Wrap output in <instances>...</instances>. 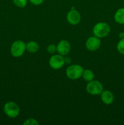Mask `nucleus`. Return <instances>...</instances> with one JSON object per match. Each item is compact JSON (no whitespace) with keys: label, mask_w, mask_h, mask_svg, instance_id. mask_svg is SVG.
Here are the masks:
<instances>
[{"label":"nucleus","mask_w":124,"mask_h":125,"mask_svg":"<svg viewBox=\"0 0 124 125\" xmlns=\"http://www.w3.org/2000/svg\"><path fill=\"white\" fill-rule=\"evenodd\" d=\"M13 2L17 7L23 8L26 6L27 0H13Z\"/></svg>","instance_id":"nucleus-15"},{"label":"nucleus","mask_w":124,"mask_h":125,"mask_svg":"<svg viewBox=\"0 0 124 125\" xmlns=\"http://www.w3.org/2000/svg\"><path fill=\"white\" fill-rule=\"evenodd\" d=\"M29 1L32 4L35 5V6H39V5H41V4L43 3L44 0H29Z\"/></svg>","instance_id":"nucleus-18"},{"label":"nucleus","mask_w":124,"mask_h":125,"mask_svg":"<svg viewBox=\"0 0 124 125\" xmlns=\"http://www.w3.org/2000/svg\"><path fill=\"white\" fill-rule=\"evenodd\" d=\"M70 61H71L70 58H68V57H66V58H64V62H65V63H70Z\"/></svg>","instance_id":"nucleus-19"},{"label":"nucleus","mask_w":124,"mask_h":125,"mask_svg":"<svg viewBox=\"0 0 124 125\" xmlns=\"http://www.w3.org/2000/svg\"><path fill=\"white\" fill-rule=\"evenodd\" d=\"M111 31L110 26L105 22H99L94 26L92 31L94 36L101 39L106 37L109 34Z\"/></svg>","instance_id":"nucleus-1"},{"label":"nucleus","mask_w":124,"mask_h":125,"mask_svg":"<svg viewBox=\"0 0 124 125\" xmlns=\"http://www.w3.org/2000/svg\"><path fill=\"white\" fill-rule=\"evenodd\" d=\"M66 19L69 24L72 25H76L80 23L81 20V16L76 10H71L67 14Z\"/></svg>","instance_id":"nucleus-8"},{"label":"nucleus","mask_w":124,"mask_h":125,"mask_svg":"<svg viewBox=\"0 0 124 125\" xmlns=\"http://www.w3.org/2000/svg\"><path fill=\"white\" fill-rule=\"evenodd\" d=\"M101 45V41L99 38L96 36L90 37L87 39L85 43L86 48L91 51H94L98 50Z\"/></svg>","instance_id":"nucleus-7"},{"label":"nucleus","mask_w":124,"mask_h":125,"mask_svg":"<svg viewBox=\"0 0 124 125\" xmlns=\"http://www.w3.org/2000/svg\"><path fill=\"white\" fill-rule=\"evenodd\" d=\"M26 50V45L21 40L15 41L10 47L11 54L15 57H21Z\"/></svg>","instance_id":"nucleus-3"},{"label":"nucleus","mask_w":124,"mask_h":125,"mask_svg":"<svg viewBox=\"0 0 124 125\" xmlns=\"http://www.w3.org/2000/svg\"><path fill=\"white\" fill-rule=\"evenodd\" d=\"M100 95L101 100L105 104L109 105L114 102V95L109 90H103Z\"/></svg>","instance_id":"nucleus-10"},{"label":"nucleus","mask_w":124,"mask_h":125,"mask_svg":"<svg viewBox=\"0 0 124 125\" xmlns=\"http://www.w3.org/2000/svg\"><path fill=\"white\" fill-rule=\"evenodd\" d=\"M119 37H120V39H122V38H124V32H121L119 33Z\"/></svg>","instance_id":"nucleus-20"},{"label":"nucleus","mask_w":124,"mask_h":125,"mask_svg":"<svg viewBox=\"0 0 124 125\" xmlns=\"http://www.w3.org/2000/svg\"><path fill=\"white\" fill-rule=\"evenodd\" d=\"M26 50L30 53H35L39 50V45L34 41H30L26 44Z\"/></svg>","instance_id":"nucleus-12"},{"label":"nucleus","mask_w":124,"mask_h":125,"mask_svg":"<svg viewBox=\"0 0 124 125\" xmlns=\"http://www.w3.org/2000/svg\"><path fill=\"white\" fill-rule=\"evenodd\" d=\"M49 65L54 70H58L63 67L65 62L64 58L60 54L53 55L49 59Z\"/></svg>","instance_id":"nucleus-6"},{"label":"nucleus","mask_w":124,"mask_h":125,"mask_svg":"<svg viewBox=\"0 0 124 125\" xmlns=\"http://www.w3.org/2000/svg\"><path fill=\"white\" fill-rule=\"evenodd\" d=\"M24 125H39V123L34 118H29V119L26 120L23 123Z\"/></svg>","instance_id":"nucleus-16"},{"label":"nucleus","mask_w":124,"mask_h":125,"mask_svg":"<svg viewBox=\"0 0 124 125\" xmlns=\"http://www.w3.org/2000/svg\"><path fill=\"white\" fill-rule=\"evenodd\" d=\"M4 112L7 117L10 118H15L19 114V107L15 103L9 101L6 103L4 106Z\"/></svg>","instance_id":"nucleus-4"},{"label":"nucleus","mask_w":124,"mask_h":125,"mask_svg":"<svg viewBox=\"0 0 124 125\" xmlns=\"http://www.w3.org/2000/svg\"><path fill=\"white\" fill-rule=\"evenodd\" d=\"M86 92L92 95H97L101 94L103 92V85L99 81L92 80L88 82L86 87Z\"/></svg>","instance_id":"nucleus-5"},{"label":"nucleus","mask_w":124,"mask_h":125,"mask_svg":"<svg viewBox=\"0 0 124 125\" xmlns=\"http://www.w3.org/2000/svg\"><path fill=\"white\" fill-rule=\"evenodd\" d=\"M83 70V67L80 65H72L68 67L66 71V74L68 78L75 80V79H79L82 76Z\"/></svg>","instance_id":"nucleus-2"},{"label":"nucleus","mask_w":124,"mask_h":125,"mask_svg":"<svg viewBox=\"0 0 124 125\" xmlns=\"http://www.w3.org/2000/svg\"><path fill=\"white\" fill-rule=\"evenodd\" d=\"M114 21L120 24H124V7L119 9L114 15Z\"/></svg>","instance_id":"nucleus-11"},{"label":"nucleus","mask_w":124,"mask_h":125,"mask_svg":"<svg viewBox=\"0 0 124 125\" xmlns=\"http://www.w3.org/2000/svg\"><path fill=\"white\" fill-rule=\"evenodd\" d=\"M71 50V45L68 41L62 40L58 43L57 46V51L62 56H66Z\"/></svg>","instance_id":"nucleus-9"},{"label":"nucleus","mask_w":124,"mask_h":125,"mask_svg":"<svg viewBox=\"0 0 124 125\" xmlns=\"http://www.w3.org/2000/svg\"><path fill=\"white\" fill-rule=\"evenodd\" d=\"M117 50L119 53L124 55V38L120 39L117 45Z\"/></svg>","instance_id":"nucleus-14"},{"label":"nucleus","mask_w":124,"mask_h":125,"mask_svg":"<svg viewBox=\"0 0 124 125\" xmlns=\"http://www.w3.org/2000/svg\"><path fill=\"white\" fill-rule=\"evenodd\" d=\"M82 77L84 79V80L86 81L89 82L93 80L94 78V74L93 72L91 70L87 69L83 70Z\"/></svg>","instance_id":"nucleus-13"},{"label":"nucleus","mask_w":124,"mask_h":125,"mask_svg":"<svg viewBox=\"0 0 124 125\" xmlns=\"http://www.w3.org/2000/svg\"><path fill=\"white\" fill-rule=\"evenodd\" d=\"M47 52L50 54H54L57 51V46L53 44H51L47 46Z\"/></svg>","instance_id":"nucleus-17"}]
</instances>
